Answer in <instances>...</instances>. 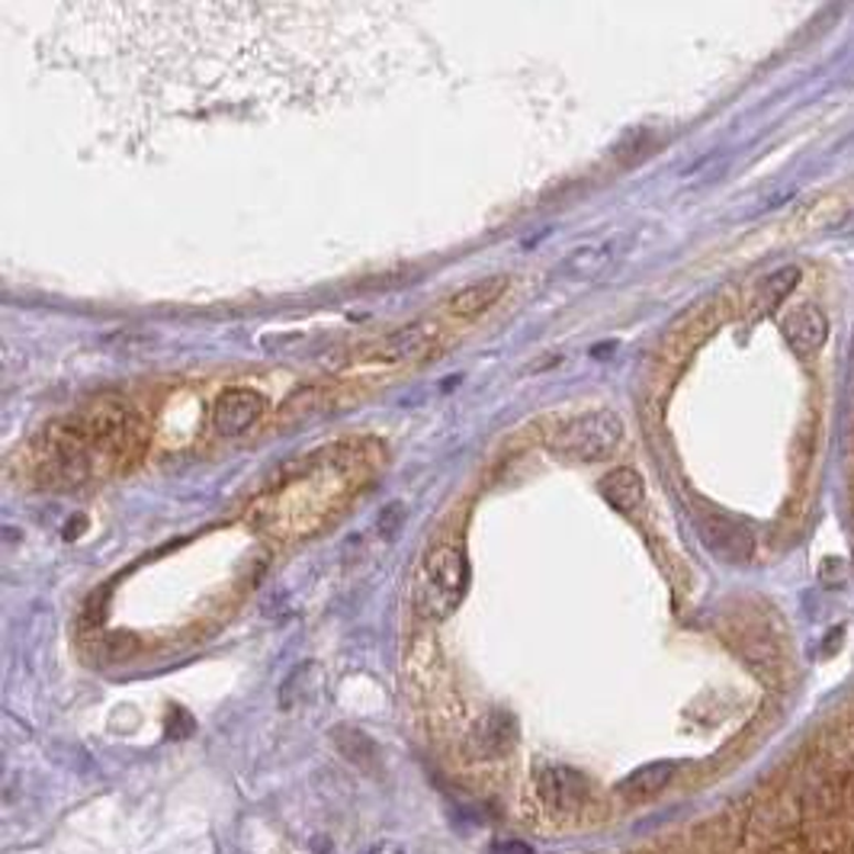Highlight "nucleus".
I'll return each instance as SVG.
<instances>
[{"label":"nucleus","instance_id":"obj_1","mask_svg":"<svg viewBox=\"0 0 854 854\" xmlns=\"http://www.w3.org/2000/svg\"><path fill=\"white\" fill-rule=\"evenodd\" d=\"M624 437V421L607 409L582 411L575 418H565L553 431L550 446L562 460L572 463H597L607 460Z\"/></svg>","mask_w":854,"mask_h":854},{"label":"nucleus","instance_id":"obj_2","mask_svg":"<svg viewBox=\"0 0 854 854\" xmlns=\"http://www.w3.org/2000/svg\"><path fill=\"white\" fill-rule=\"evenodd\" d=\"M466 559L456 547H434L418 575V610L431 620L450 617L466 595Z\"/></svg>","mask_w":854,"mask_h":854},{"label":"nucleus","instance_id":"obj_3","mask_svg":"<svg viewBox=\"0 0 854 854\" xmlns=\"http://www.w3.org/2000/svg\"><path fill=\"white\" fill-rule=\"evenodd\" d=\"M437 344V332L431 325H409L402 332H392L389 337H382L379 344H372L364 350L367 360L376 364H406V360H424Z\"/></svg>","mask_w":854,"mask_h":854},{"label":"nucleus","instance_id":"obj_4","mask_svg":"<svg viewBox=\"0 0 854 854\" xmlns=\"http://www.w3.org/2000/svg\"><path fill=\"white\" fill-rule=\"evenodd\" d=\"M267 409L255 389H228L213 406V424L223 437H241Z\"/></svg>","mask_w":854,"mask_h":854},{"label":"nucleus","instance_id":"obj_5","mask_svg":"<svg viewBox=\"0 0 854 854\" xmlns=\"http://www.w3.org/2000/svg\"><path fill=\"white\" fill-rule=\"evenodd\" d=\"M508 293V277H491V280H483V283H473L460 293L446 299V315L450 318H479L488 309L498 305V299Z\"/></svg>","mask_w":854,"mask_h":854},{"label":"nucleus","instance_id":"obj_6","mask_svg":"<svg viewBox=\"0 0 854 854\" xmlns=\"http://www.w3.org/2000/svg\"><path fill=\"white\" fill-rule=\"evenodd\" d=\"M829 335V322H825V315L813 309V305H800V309H793L787 318H783V337L793 344V350L800 354V357H807V354H817L819 347H822V340Z\"/></svg>","mask_w":854,"mask_h":854},{"label":"nucleus","instance_id":"obj_7","mask_svg":"<svg viewBox=\"0 0 854 854\" xmlns=\"http://www.w3.org/2000/svg\"><path fill=\"white\" fill-rule=\"evenodd\" d=\"M537 787H540V797L547 807H556V810H572L585 800V780L579 778L575 771L569 768H550L537 778Z\"/></svg>","mask_w":854,"mask_h":854},{"label":"nucleus","instance_id":"obj_8","mask_svg":"<svg viewBox=\"0 0 854 854\" xmlns=\"http://www.w3.org/2000/svg\"><path fill=\"white\" fill-rule=\"evenodd\" d=\"M671 775H674V765H671V761H652V765H642L639 771H633L630 778L620 783V797H624V800H630V803L652 800V797H659V793L669 787Z\"/></svg>","mask_w":854,"mask_h":854},{"label":"nucleus","instance_id":"obj_9","mask_svg":"<svg viewBox=\"0 0 854 854\" xmlns=\"http://www.w3.org/2000/svg\"><path fill=\"white\" fill-rule=\"evenodd\" d=\"M597 488H601V495L607 498V505L617 508V511H624V515L636 511V505L642 501V479H639L633 469H614V473H607Z\"/></svg>","mask_w":854,"mask_h":854},{"label":"nucleus","instance_id":"obj_10","mask_svg":"<svg viewBox=\"0 0 854 854\" xmlns=\"http://www.w3.org/2000/svg\"><path fill=\"white\" fill-rule=\"evenodd\" d=\"M614 260V248L610 245H595V248H579L572 258L562 263V273L569 277V280H582V283H588V280H597L601 273H604V267Z\"/></svg>","mask_w":854,"mask_h":854},{"label":"nucleus","instance_id":"obj_11","mask_svg":"<svg viewBox=\"0 0 854 854\" xmlns=\"http://www.w3.org/2000/svg\"><path fill=\"white\" fill-rule=\"evenodd\" d=\"M511 739H515V726L508 716H488L473 729V745L479 748V755H501Z\"/></svg>","mask_w":854,"mask_h":854},{"label":"nucleus","instance_id":"obj_12","mask_svg":"<svg viewBox=\"0 0 854 854\" xmlns=\"http://www.w3.org/2000/svg\"><path fill=\"white\" fill-rule=\"evenodd\" d=\"M337 745H340V752L350 758V761H367L372 758V743L364 736V733H354V729H344V733H337Z\"/></svg>","mask_w":854,"mask_h":854},{"label":"nucleus","instance_id":"obj_13","mask_svg":"<svg viewBox=\"0 0 854 854\" xmlns=\"http://www.w3.org/2000/svg\"><path fill=\"white\" fill-rule=\"evenodd\" d=\"M488 854H530V848L523 842H495Z\"/></svg>","mask_w":854,"mask_h":854},{"label":"nucleus","instance_id":"obj_14","mask_svg":"<svg viewBox=\"0 0 854 854\" xmlns=\"http://www.w3.org/2000/svg\"><path fill=\"white\" fill-rule=\"evenodd\" d=\"M367 854H406V848L399 842H376Z\"/></svg>","mask_w":854,"mask_h":854},{"label":"nucleus","instance_id":"obj_15","mask_svg":"<svg viewBox=\"0 0 854 854\" xmlns=\"http://www.w3.org/2000/svg\"><path fill=\"white\" fill-rule=\"evenodd\" d=\"M852 508H854V456H852Z\"/></svg>","mask_w":854,"mask_h":854}]
</instances>
